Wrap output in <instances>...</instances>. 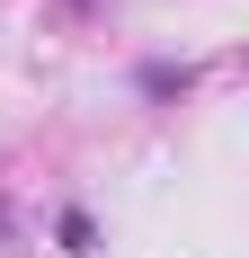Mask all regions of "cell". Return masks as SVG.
Segmentation results:
<instances>
[{
  "instance_id": "cell-1",
  "label": "cell",
  "mask_w": 249,
  "mask_h": 258,
  "mask_svg": "<svg viewBox=\"0 0 249 258\" xmlns=\"http://www.w3.org/2000/svg\"><path fill=\"white\" fill-rule=\"evenodd\" d=\"M89 240H98V232H89V214H63V249H72V258H89Z\"/></svg>"
}]
</instances>
